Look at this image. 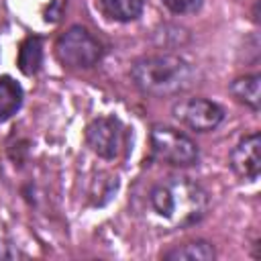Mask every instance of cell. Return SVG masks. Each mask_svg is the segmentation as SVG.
<instances>
[{"label":"cell","instance_id":"obj_11","mask_svg":"<svg viewBox=\"0 0 261 261\" xmlns=\"http://www.w3.org/2000/svg\"><path fill=\"white\" fill-rule=\"evenodd\" d=\"M100 4L110 18L128 22V20H135L143 12L145 0H100Z\"/></svg>","mask_w":261,"mask_h":261},{"label":"cell","instance_id":"obj_12","mask_svg":"<svg viewBox=\"0 0 261 261\" xmlns=\"http://www.w3.org/2000/svg\"><path fill=\"white\" fill-rule=\"evenodd\" d=\"M230 92L239 102L251 106L253 110H259V104H261V98H259V75H245V77L234 80L232 86H230Z\"/></svg>","mask_w":261,"mask_h":261},{"label":"cell","instance_id":"obj_10","mask_svg":"<svg viewBox=\"0 0 261 261\" xmlns=\"http://www.w3.org/2000/svg\"><path fill=\"white\" fill-rule=\"evenodd\" d=\"M163 257L171 261H186V259L188 261H210L214 259V249L206 241H194V243H186L181 247L167 251Z\"/></svg>","mask_w":261,"mask_h":261},{"label":"cell","instance_id":"obj_7","mask_svg":"<svg viewBox=\"0 0 261 261\" xmlns=\"http://www.w3.org/2000/svg\"><path fill=\"white\" fill-rule=\"evenodd\" d=\"M230 165L234 173L243 179H257L261 171V139L259 135L245 137L230 155Z\"/></svg>","mask_w":261,"mask_h":261},{"label":"cell","instance_id":"obj_2","mask_svg":"<svg viewBox=\"0 0 261 261\" xmlns=\"http://www.w3.org/2000/svg\"><path fill=\"white\" fill-rule=\"evenodd\" d=\"M135 84L153 96H171L188 90L194 80V71L188 61L177 55H147L135 61Z\"/></svg>","mask_w":261,"mask_h":261},{"label":"cell","instance_id":"obj_13","mask_svg":"<svg viewBox=\"0 0 261 261\" xmlns=\"http://www.w3.org/2000/svg\"><path fill=\"white\" fill-rule=\"evenodd\" d=\"M161 2L175 14H192L202 6V0H161Z\"/></svg>","mask_w":261,"mask_h":261},{"label":"cell","instance_id":"obj_3","mask_svg":"<svg viewBox=\"0 0 261 261\" xmlns=\"http://www.w3.org/2000/svg\"><path fill=\"white\" fill-rule=\"evenodd\" d=\"M55 53L63 65L86 69L98 63L102 57V47L98 39H94L84 27H71L57 39Z\"/></svg>","mask_w":261,"mask_h":261},{"label":"cell","instance_id":"obj_6","mask_svg":"<svg viewBox=\"0 0 261 261\" xmlns=\"http://www.w3.org/2000/svg\"><path fill=\"white\" fill-rule=\"evenodd\" d=\"M86 141L96 155L114 159L122 145V124L112 116H100L88 124Z\"/></svg>","mask_w":261,"mask_h":261},{"label":"cell","instance_id":"obj_1","mask_svg":"<svg viewBox=\"0 0 261 261\" xmlns=\"http://www.w3.org/2000/svg\"><path fill=\"white\" fill-rule=\"evenodd\" d=\"M153 212L169 226H186L198 222L206 210V194L194 181L169 177L149 192Z\"/></svg>","mask_w":261,"mask_h":261},{"label":"cell","instance_id":"obj_5","mask_svg":"<svg viewBox=\"0 0 261 261\" xmlns=\"http://www.w3.org/2000/svg\"><path fill=\"white\" fill-rule=\"evenodd\" d=\"M173 116L181 124L190 126L192 130L206 133V130H212L214 126L220 124L222 110L214 102H210V100L190 98V100H181L179 104L173 106Z\"/></svg>","mask_w":261,"mask_h":261},{"label":"cell","instance_id":"obj_8","mask_svg":"<svg viewBox=\"0 0 261 261\" xmlns=\"http://www.w3.org/2000/svg\"><path fill=\"white\" fill-rule=\"evenodd\" d=\"M43 63V43L39 37H27L18 49V69L24 75H33Z\"/></svg>","mask_w":261,"mask_h":261},{"label":"cell","instance_id":"obj_4","mask_svg":"<svg viewBox=\"0 0 261 261\" xmlns=\"http://www.w3.org/2000/svg\"><path fill=\"white\" fill-rule=\"evenodd\" d=\"M151 149L157 159L171 165L186 167L198 161V147L194 145V141L169 126H153Z\"/></svg>","mask_w":261,"mask_h":261},{"label":"cell","instance_id":"obj_9","mask_svg":"<svg viewBox=\"0 0 261 261\" xmlns=\"http://www.w3.org/2000/svg\"><path fill=\"white\" fill-rule=\"evenodd\" d=\"M22 104V90L12 77H0V120L10 118Z\"/></svg>","mask_w":261,"mask_h":261}]
</instances>
